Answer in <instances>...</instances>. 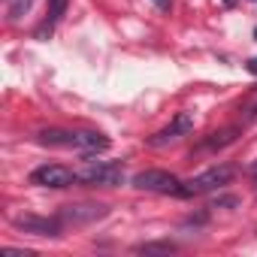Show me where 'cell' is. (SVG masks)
Returning <instances> with one entry per match:
<instances>
[{"instance_id": "6da1fadb", "label": "cell", "mask_w": 257, "mask_h": 257, "mask_svg": "<svg viewBox=\"0 0 257 257\" xmlns=\"http://www.w3.org/2000/svg\"><path fill=\"white\" fill-rule=\"evenodd\" d=\"M236 179V167L230 164H215L197 176H191L188 182H182V197H197V194H209V191H218L224 185H230Z\"/></svg>"}, {"instance_id": "7a4b0ae2", "label": "cell", "mask_w": 257, "mask_h": 257, "mask_svg": "<svg viewBox=\"0 0 257 257\" xmlns=\"http://www.w3.org/2000/svg\"><path fill=\"white\" fill-rule=\"evenodd\" d=\"M76 176H79V185H88V188H118V185H124V167L121 164H88Z\"/></svg>"}, {"instance_id": "3957f363", "label": "cell", "mask_w": 257, "mask_h": 257, "mask_svg": "<svg viewBox=\"0 0 257 257\" xmlns=\"http://www.w3.org/2000/svg\"><path fill=\"white\" fill-rule=\"evenodd\" d=\"M131 185L137 191H152V194H173V197H182V182L167 173V170H143L131 179Z\"/></svg>"}, {"instance_id": "277c9868", "label": "cell", "mask_w": 257, "mask_h": 257, "mask_svg": "<svg viewBox=\"0 0 257 257\" xmlns=\"http://www.w3.org/2000/svg\"><path fill=\"white\" fill-rule=\"evenodd\" d=\"M191 131H194V115H191V112H179V115L164 127V131H158L155 137L146 140V146H149V149H164V146H170V143L188 137Z\"/></svg>"}, {"instance_id": "5b68a950", "label": "cell", "mask_w": 257, "mask_h": 257, "mask_svg": "<svg viewBox=\"0 0 257 257\" xmlns=\"http://www.w3.org/2000/svg\"><path fill=\"white\" fill-rule=\"evenodd\" d=\"M31 182L40 185V188H70V185H79V176H76L70 167L46 164V167H37V170L31 173Z\"/></svg>"}, {"instance_id": "8992f818", "label": "cell", "mask_w": 257, "mask_h": 257, "mask_svg": "<svg viewBox=\"0 0 257 257\" xmlns=\"http://www.w3.org/2000/svg\"><path fill=\"white\" fill-rule=\"evenodd\" d=\"M106 206H97V203H79V206H64L58 212V218L64 221V227H85V224H94L100 218H106Z\"/></svg>"}, {"instance_id": "52a82bcc", "label": "cell", "mask_w": 257, "mask_h": 257, "mask_svg": "<svg viewBox=\"0 0 257 257\" xmlns=\"http://www.w3.org/2000/svg\"><path fill=\"white\" fill-rule=\"evenodd\" d=\"M13 224H16L19 230L31 233V236H61V230H64V221H61L58 215H55V218H43V215L25 212V215H16Z\"/></svg>"}, {"instance_id": "ba28073f", "label": "cell", "mask_w": 257, "mask_h": 257, "mask_svg": "<svg viewBox=\"0 0 257 257\" xmlns=\"http://www.w3.org/2000/svg\"><path fill=\"white\" fill-rule=\"evenodd\" d=\"M73 149L82 152V155H97V152H106V149H109V137L94 134V131H82V134H76Z\"/></svg>"}, {"instance_id": "9c48e42d", "label": "cell", "mask_w": 257, "mask_h": 257, "mask_svg": "<svg viewBox=\"0 0 257 257\" xmlns=\"http://www.w3.org/2000/svg\"><path fill=\"white\" fill-rule=\"evenodd\" d=\"M37 140L43 146H64V149H73L76 143V134L73 131H58V127H49V131H40Z\"/></svg>"}, {"instance_id": "30bf717a", "label": "cell", "mask_w": 257, "mask_h": 257, "mask_svg": "<svg viewBox=\"0 0 257 257\" xmlns=\"http://www.w3.org/2000/svg\"><path fill=\"white\" fill-rule=\"evenodd\" d=\"M236 127H227V131H218V134H209V140L206 143H200V149L197 152H212V149H224V146H230V143H236Z\"/></svg>"}, {"instance_id": "8fae6325", "label": "cell", "mask_w": 257, "mask_h": 257, "mask_svg": "<svg viewBox=\"0 0 257 257\" xmlns=\"http://www.w3.org/2000/svg\"><path fill=\"white\" fill-rule=\"evenodd\" d=\"M67 13V0H49V16H46V22H43V28L37 31V37H46V31L52 34V28L61 22V16Z\"/></svg>"}, {"instance_id": "7c38bea8", "label": "cell", "mask_w": 257, "mask_h": 257, "mask_svg": "<svg viewBox=\"0 0 257 257\" xmlns=\"http://www.w3.org/2000/svg\"><path fill=\"white\" fill-rule=\"evenodd\" d=\"M137 251L140 254H173L176 245L173 242H143V245H137Z\"/></svg>"}, {"instance_id": "4fadbf2b", "label": "cell", "mask_w": 257, "mask_h": 257, "mask_svg": "<svg viewBox=\"0 0 257 257\" xmlns=\"http://www.w3.org/2000/svg\"><path fill=\"white\" fill-rule=\"evenodd\" d=\"M34 7V0H10V22H22Z\"/></svg>"}, {"instance_id": "5bb4252c", "label": "cell", "mask_w": 257, "mask_h": 257, "mask_svg": "<svg viewBox=\"0 0 257 257\" xmlns=\"http://www.w3.org/2000/svg\"><path fill=\"white\" fill-rule=\"evenodd\" d=\"M215 206H236V197H218Z\"/></svg>"}, {"instance_id": "9a60e30c", "label": "cell", "mask_w": 257, "mask_h": 257, "mask_svg": "<svg viewBox=\"0 0 257 257\" xmlns=\"http://www.w3.org/2000/svg\"><path fill=\"white\" fill-rule=\"evenodd\" d=\"M152 4H155V7H158L161 13H167V10H170V4H173V0H152Z\"/></svg>"}, {"instance_id": "2e32d148", "label": "cell", "mask_w": 257, "mask_h": 257, "mask_svg": "<svg viewBox=\"0 0 257 257\" xmlns=\"http://www.w3.org/2000/svg\"><path fill=\"white\" fill-rule=\"evenodd\" d=\"M7 254L10 257H28V251H22V248H7Z\"/></svg>"}, {"instance_id": "e0dca14e", "label": "cell", "mask_w": 257, "mask_h": 257, "mask_svg": "<svg viewBox=\"0 0 257 257\" xmlns=\"http://www.w3.org/2000/svg\"><path fill=\"white\" fill-rule=\"evenodd\" d=\"M245 67H248V73H251V76H257V58H251Z\"/></svg>"}, {"instance_id": "ac0fdd59", "label": "cell", "mask_w": 257, "mask_h": 257, "mask_svg": "<svg viewBox=\"0 0 257 257\" xmlns=\"http://www.w3.org/2000/svg\"><path fill=\"white\" fill-rule=\"evenodd\" d=\"M248 173H251V176H257V161H254V164L248 167Z\"/></svg>"}, {"instance_id": "d6986e66", "label": "cell", "mask_w": 257, "mask_h": 257, "mask_svg": "<svg viewBox=\"0 0 257 257\" xmlns=\"http://www.w3.org/2000/svg\"><path fill=\"white\" fill-rule=\"evenodd\" d=\"M251 118H254V121H257V109H254V112H251Z\"/></svg>"}, {"instance_id": "ffe728a7", "label": "cell", "mask_w": 257, "mask_h": 257, "mask_svg": "<svg viewBox=\"0 0 257 257\" xmlns=\"http://www.w3.org/2000/svg\"><path fill=\"white\" fill-rule=\"evenodd\" d=\"M254 185H257V176H254Z\"/></svg>"}, {"instance_id": "44dd1931", "label": "cell", "mask_w": 257, "mask_h": 257, "mask_svg": "<svg viewBox=\"0 0 257 257\" xmlns=\"http://www.w3.org/2000/svg\"><path fill=\"white\" fill-rule=\"evenodd\" d=\"M254 37H257V31H254Z\"/></svg>"}]
</instances>
